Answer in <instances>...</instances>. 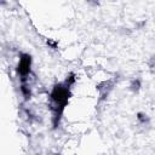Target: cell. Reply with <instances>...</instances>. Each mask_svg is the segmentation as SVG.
Here are the masks:
<instances>
[{"mask_svg": "<svg viewBox=\"0 0 155 155\" xmlns=\"http://www.w3.org/2000/svg\"><path fill=\"white\" fill-rule=\"evenodd\" d=\"M71 96L70 86L65 82L56 84L51 92H50V107L51 111L53 114V124L54 126L58 125L59 119L69 102V98Z\"/></svg>", "mask_w": 155, "mask_h": 155, "instance_id": "1", "label": "cell"}, {"mask_svg": "<svg viewBox=\"0 0 155 155\" xmlns=\"http://www.w3.org/2000/svg\"><path fill=\"white\" fill-rule=\"evenodd\" d=\"M31 63H33V59H31V56L29 53H22L21 54L18 64H17V74L22 79V81H24L28 78V75L30 74Z\"/></svg>", "mask_w": 155, "mask_h": 155, "instance_id": "2", "label": "cell"}, {"mask_svg": "<svg viewBox=\"0 0 155 155\" xmlns=\"http://www.w3.org/2000/svg\"><path fill=\"white\" fill-rule=\"evenodd\" d=\"M21 92H22V94L24 96L25 99L30 98V96H31V90H30V87H29L27 84H24V82L21 85Z\"/></svg>", "mask_w": 155, "mask_h": 155, "instance_id": "3", "label": "cell"}, {"mask_svg": "<svg viewBox=\"0 0 155 155\" xmlns=\"http://www.w3.org/2000/svg\"><path fill=\"white\" fill-rule=\"evenodd\" d=\"M139 87H140V81H139V80H133L132 84H131V88H132L133 91H138Z\"/></svg>", "mask_w": 155, "mask_h": 155, "instance_id": "4", "label": "cell"}, {"mask_svg": "<svg viewBox=\"0 0 155 155\" xmlns=\"http://www.w3.org/2000/svg\"><path fill=\"white\" fill-rule=\"evenodd\" d=\"M138 120H139L140 122L145 124V122L148 121V117H147V115H145V114H143V113H139V114H138Z\"/></svg>", "mask_w": 155, "mask_h": 155, "instance_id": "5", "label": "cell"}]
</instances>
